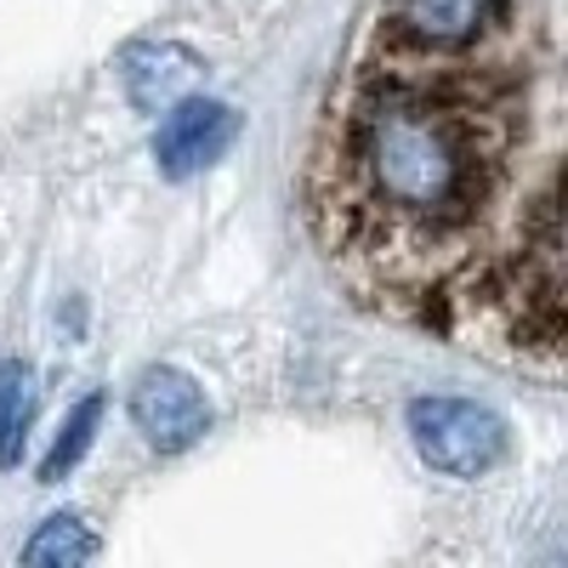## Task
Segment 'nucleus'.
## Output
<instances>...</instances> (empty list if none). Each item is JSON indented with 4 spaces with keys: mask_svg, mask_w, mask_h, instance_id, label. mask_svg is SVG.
<instances>
[{
    "mask_svg": "<svg viewBox=\"0 0 568 568\" xmlns=\"http://www.w3.org/2000/svg\"><path fill=\"white\" fill-rule=\"evenodd\" d=\"M524 136L529 120L511 74L484 69L471 45L426 52L387 40V63L364 69L329 109L307 211L318 245L353 273L364 302L420 313L438 329H455L466 307V256L489 251V347L557 375V358L535 342L511 273L489 245Z\"/></svg>",
    "mask_w": 568,
    "mask_h": 568,
    "instance_id": "1",
    "label": "nucleus"
},
{
    "mask_svg": "<svg viewBox=\"0 0 568 568\" xmlns=\"http://www.w3.org/2000/svg\"><path fill=\"white\" fill-rule=\"evenodd\" d=\"M409 444L444 478H484L506 455V420L471 398H415Z\"/></svg>",
    "mask_w": 568,
    "mask_h": 568,
    "instance_id": "2",
    "label": "nucleus"
},
{
    "mask_svg": "<svg viewBox=\"0 0 568 568\" xmlns=\"http://www.w3.org/2000/svg\"><path fill=\"white\" fill-rule=\"evenodd\" d=\"M131 420L160 455H182L211 433V404L194 375H182L171 364H149L131 382Z\"/></svg>",
    "mask_w": 568,
    "mask_h": 568,
    "instance_id": "3",
    "label": "nucleus"
},
{
    "mask_svg": "<svg viewBox=\"0 0 568 568\" xmlns=\"http://www.w3.org/2000/svg\"><path fill=\"white\" fill-rule=\"evenodd\" d=\"M233 136H240V114L216 98H182L160 114V131H154V160L171 182H187L211 171L227 149Z\"/></svg>",
    "mask_w": 568,
    "mask_h": 568,
    "instance_id": "4",
    "label": "nucleus"
},
{
    "mask_svg": "<svg viewBox=\"0 0 568 568\" xmlns=\"http://www.w3.org/2000/svg\"><path fill=\"white\" fill-rule=\"evenodd\" d=\"M506 18H511V0H387L382 34L398 45L455 52V45H478Z\"/></svg>",
    "mask_w": 568,
    "mask_h": 568,
    "instance_id": "5",
    "label": "nucleus"
},
{
    "mask_svg": "<svg viewBox=\"0 0 568 568\" xmlns=\"http://www.w3.org/2000/svg\"><path fill=\"white\" fill-rule=\"evenodd\" d=\"M200 80H205V63L182 40H136L120 58V85L136 114H165L171 103L194 98Z\"/></svg>",
    "mask_w": 568,
    "mask_h": 568,
    "instance_id": "6",
    "label": "nucleus"
},
{
    "mask_svg": "<svg viewBox=\"0 0 568 568\" xmlns=\"http://www.w3.org/2000/svg\"><path fill=\"white\" fill-rule=\"evenodd\" d=\"M34 409H40L34 369L23 358H7V364H0V466L23 460V438L34 426Z\"/></svg>",
    "mask_w": 568,
    "mask_h": 568,
    "instance_id": "7",
    "label": "nucleus"
},
{
    "mask_svg": "<svg viewBox=\"0 0 568 568\" xmlns=\"http://www.w3.org/2000/svg\"><path fill=\"white\" fill-rule=\"evenodd\" d=\"M98 426H103V393H85V398L69 409V420H63V433L52 438V449H45V460H40V484H63L69 471L85 460L91 438H98Z\"/></svg>",
    "mask_w": 568,
    "mask_h": 568,
    "instance_id": "8",
    "label": "nucleus"
},
{
    "mask_svg": "<svg viewBox=\"0 0 568 568\" xmlns=\"http://www.w3.org/2000/svg\"><path fill=\"white\" fill-rule=\"evenodd\" d=\"M91 557H98V540H91V529L80 524L74 511L45 517V524L29 535V546H23L29 568H69V562H91Z\"/></svg>",
    "mask_w": 568,
    "mask_h": 568,
    "instance_id": "9",
    "label": "nucleus"
}]
</instances>
